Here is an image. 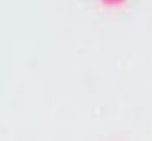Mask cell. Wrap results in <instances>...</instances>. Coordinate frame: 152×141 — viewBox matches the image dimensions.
Masks as SVG:
<instances>
[]
</instances>
